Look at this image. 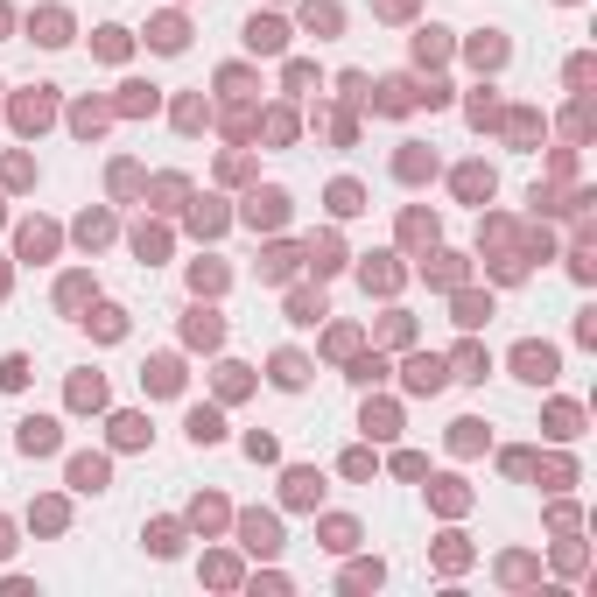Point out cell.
<instances>
[{"label": "cell", "instance_id": "obj_25", "mask_svg": "<svg viewBox=\"0 0 597 597\" xmlns=\"http://www.w3.org/2000/svg\"><path fill=\"white\" fill-rule=\"evenodd\" d=\"M457 190H464V198H492V169H464Z\"/></svg>", "mask_w": 597, "mask_h": 597}, {"label": "cell", "instance_id": "obj_4", "mask_svg": "<svg viewBox=\"0 0 597 597\" xmlns=\"http://www.w3.org/2000/svg\"><path fill=\"white\" fill-rule=\"evenodd\" d=\"M289 218V190H253L246 198V225H282Z\"/></svg>", "mask_w": 597, "mask_h": 597}, {"label": "cell", "instance_id": "obj_9", "mask_svg": "<svg viewBox=\"0 0 597 597\" xmlns=\"http://www.w3.org/2000/svg\"><path fill=\"white\" fill-rule=\"evenodd\" d=\"M43 120H50V85H35V99H14V127H28V134H35Z\"/></svg>", "mask_w": 597, "mask_h": 597}, {"label": "cell", "instance_id": "obj_13", "mask_svg": "<svg viewBox=\"0 0 597 597\" xmlns=\"http://www.w3.org/2000/svg\"><path fill=\"white\" fill-rule=\"evenodd\" d=\"M148 43H155V50H183V43H190V28H183L176 14H162V21L148 28Z\"/></svg>", "mask_w": 597, "mask_h": 597}, {"label": "cell", "instance_id": "obj_14", "mask_svg": "<svg viewBox=\"0 0 597 597\" xmlns=\"http://www.w3.org/2000/svg\"><path fill=\"white\" fill-rule=\"evenodd\" d=\"M112 443H120V450H141V443H148V422H141V415H112Z\"/></svg>", "mask_w": 597, "mask_h": 597}, {"label": "cell", "instance_id": "obj_30", "mask_svg": "<svg viewBox=\"0 0 597 597\" xmlns=\"http://www.w3.org/2000/svg\"><path fill=\"white\" fill-rule=\"evenodd\" d=\"M443 35H450V28H422V43H415V57H422V64H429V57H443Z\"/></svg>", "mask_w": 597, "mask_h": 597}, {"label": "cell", "instance_id": "obj_5", "mask_svg": "<svg viewBox=\"0 0 597 597\" xmlns=\"http://www.w3.org/2000/svg\"><path fill=\"white\" fill-rule=\"evenodd\" d=\"M282 43H289V28H282L275 14H253V21H246V50H267V57H275Z\"/></svg>", "mask_w": 597, "mask_h": 597}, {"label": "cell", "instance_id": "obj_29", "mask_svg": "<svg viewBox=\"0 0 597 597\" xmlns=\"http://www.w3.org/2000/svg\"><path fill=\"white\" fill-rule=\"evenodd\" d=\"M120 105H127V112H155V85H127Z\"/></svg>", "mask_w": 597, "mask_h": 597}, {"label": "cell", "instance_id": "obj_21", "mask_svg": "<svg viewBox=\"0 0 597 597\" xmlns=\"http://www.w3.org/2000/svg\"><path fill=\"white\" fill-rule=\"evenodd\" d=\"M0 387H7V394H21V387H28V359H21V352H7V359H0Z\"/></svg>", "mask_w": 597, "mask_h": 597}, {"label": "cell", "instance_id": "obj_15", "mask_svg": "<svg viewBox=\"0 0 597 597\" xmlns=\"http://www.w3.org/2000/svg\"><path fill=\"white\" fill-rule=\"evenodd\" d=\"M71 407H105V380L99 373H78V380H71Z\"/></svg>", "mask_w": 597, "mask_h": 597}, {"label": "cell", "instance_id": "obj_7", "mask_svg": "<svg viewBox=\"0 0 597 597\" xmlns=\"http://www.w3.org/2000/svg\"><path fill=\"white\" fill-rule=\"evenodd\" d=\"M105 478H112L105 457H71V485H78V492H105Z\"/></svg>", "mask_w": 597, "mask_h": 597}, {"label": "cell", "instance_id": "obj_20", "mask_svg": "<svg viewBox=\"0 0 597 597\" xmlns=\"http://www.w3.org/2000/svg\"><path fill=\"white\" fill-rule=\"evenodd\" d=\"M148 387H155V394H176V387H183L176 359H155V366H148Z\"/></svg>", "mask_w": 597, "mask_h": 597}, {"label": "cell", "instance_id": "obj_33", "mask_svg": "<svg viewBox=\"0 0 597 597\" xmlns=\"http://www.w3.org/2000/svg\"><path fill=\"white\" fill-rule=\"evenodd\" d=\"M289 316H296V323H316V316H323V296H316V302L296 296V302H289Z\"/></svg>", "mask_w": 597, "mask_h": 597}, {"label": "cell", "instance_id": "obj_31", "mask_svg": "<svg viewBox=\"0 0 597 597\" xmlns=\"http://www.w3.org/2000/svg\"><path fill=\"white\" fill-rule=\"evenodd\" d=\"M345 478H373V450H345Z\"/></svg>", "mask_w": 597, "mask_h": 597}, {"label": "cell", "instance_id": "obj_32", "mask_svg": "<svg viewBox=\"0 0 597 597\" xmlns=\"http://www.w3.org/2000/svg\"><path fill=\"white\" fill-rule=\"evenodd\" d=\"M204 577H211V584H239V562H225V555H211V562H204Z\"/></svg>", "mask_w": 597, "mask_h": 597}, {"label": "cell", "instance_id": "obj_17", "mask_svg": "<svg viewBox=\"0 0 597 597\" xmlns=\"http://www.w3.org/2000/svg\"><path fill=\"white\" fill-rule=\"evenodd\" d=\"M218 436H225L218 407H190V443H218Z\"/></svg>", "mask_w": 597, "mask_h": 597}, {"label": "cell", "instance_id": "obj_24", "mask_svg": "<svg viewBox=\"0 0 597 597\" xmlns=\"http://www.w3.org/2000/svg\"><path fill=\"white\" fill-rule=\"evenodd\" d=\"M330 211H337V218H352V211H366V204H359V183H330Z\"/></svg>", "mask_w": 597, "mask_h": 597}, {"label": "cell", "instance_id": "obj_19", "mask_svg": "<svg viewBox=\"0 0 597 597\" xmlns=\"http://www.w3.org/2000/svg\"><path fill=\"white\" fill-rule=\"evenodd\" d=\"M485 373H492V359H485L478 345H464V352H457V380H485Z\"/></svg>", "mask_w": 597, "mask_h": 597}, {"label": "cell", "instance_id": "obj_34", "mask_svg": "<svg viewBox=\"0 0 597 597\" xmlns=\"http://www.w3.org/2000/svg\"><path fill=\"white\" fill-rule=\"evenodd\" d=\"M394 471H400V478H422V471H429V457H415V450H400V457H394Z\"/></svg>", "mask_w": 597, "mask_h": 597}, {"label": "cell", "instance_id": "obj_35", "mask_svg": "<svg viewBox=\"0 0 597 597\" xmlns=\"http://www.w3.org/2000/svg\"><path fill=\"white\" fill-rule=\"evenodd\" d=\"M7 555H14V527L0 520V562H7Z\"/></svg>", "mask_w": 597, "mask_h": 597}, {"label": "cell", "instance_id": "obj_26", "mask_svg": "<svg viewBox=\"0 0 597 597\" xmlns=\"http://www.w3.org/2000/svg\"><path fill=\"white\" fill-rule=\"evenodd\" d=\"M394 429H400L394 407H366V436H394Z\"/></svg>", "mask_w": 597, "mask_h": 597}, {"label": "cell", "instance_id": "obj_27", "mask_svg": "<svg viewBox=\"0 0 597 597\" xmlns=\"http://www.w3.org/2000/svg\"><path fill=\"white\" fill-rule=\"evenodd\" d=\"M429 169H436V155H415V148H407V155H400V176H407V183H422V176H429Z\"/></svg>", "mask_w": 597, "mask_h": 597}, {"label": "cell", "instance_id": "obj_3", "mask_svg": "<svg viewBox=\"0 0 597 597\" xmlns=\"http://www.w3.org/2000/svg\"><path fill=\"white\" fill-rule=\"evenodd\" d=\"M14 443H21V450H28V457H50V450H57V443H64V436H57V422H50V415H28V422H21V436H14Z\"/></svg>", "mask_w": 597, "mask_h": 597}, {"label": "cell", "instance_id": "obj_10", "mask_svg": "<svg viewBox=\"0 0 597 597\" xmlns=\"http://www.w3.org/2000/svg\"><path fill=\"white\" fill-rule=\"evenodd\" d=\"M323 548L330 555H352L359 548V520H323Z\"/></svg>", "mask_w": 597, "mask_h": 597}, {"label": "cell", "instance_id": "obj_6", "mask_svg": "<svg viewBox=\"0 0 597 597\" xmlns=\"http://www.w3.org/2000/svg\"><path fill=\"white\" fill-rule=\"evenodd\" d=\"M443 380H450V366H443V359H407V387H415V394H436Z\"/></svg>", "mask_w": 597, "mask_h": 597}, {"label": "cell", "instance_id": "obj_23", "mask_svg": "<svg viewBox=\"0 0 597 597\" xmlns=\"http://www.w3.org/2000/svg\"><path fill=\"white\" fill-rule=\"evenodd\" d=\"M50 246H57V232H50V225H28V232H21V253H28V260H43Z\"/></svg>", "mask_w": 597, "mask_h": 597}, {"label": "cell", "instance_id": "obj_1", "mask_svg": "<svg viewBox=\"0 0 597 597\" xmlns=\"http://www.w3.org/2000/svg\"><path fill=\"white\" fill-rule=\"evenodd\" d=\"M555 366H562V359H555V345H520V352H513V373H520L527 387H548V380H555Z\"/></svg>", "mask_w": 597, "mask_h": 597}, {"label": "cell", "instance_id": "obj_8", "mask_svg": "<svg viewBox=\"0 0 597 597\" xmlns=\"http://www.w3.org/2000/svg\"><path fill=\"white\" fill-rule=\"evenodd\" d=\"M148 555H162V562L183 555V527H176V520H155V527H148Z\"/></svg>", "mask_w": 597, "mask_h": 597}, {"label": "cell", "instance_id": "obj_12", "mask_svg": "<svg viewBox=\"0 0 597 597\" xmlns=\"http://www.w3.org/2000/svg\"><path fill=\"white\" fill-rule=\"evenodd\" d=\"M35 43H50V50H57V43H71V21H64L57 7H43V14H35Z\"/></svg>", "mask_w": 597, "mask_h": 597}, {"label": "cell", "instance_id": "obj_18", "mask_svg": "<svg viewBox=\"0 0 597 597\" xmlns=\"http://www.w3.org/2000/svg\"><path fill=\"white\" fill-rule=\"evenodd\" d=\"M380 584H387L380 562H352V570H345V591H380Z\"/></svg>", "mask_w": 597, "mask_h": 597}, {"label": "cell", "instance_id": "obj_16", "mask_svg": "<svg viewBox=\"0 0 597 597\" xmlns=\"http://www.w3.org/2000/svg\"><path fill=\"white\" fill-rule=\"evenodd\" d=\"M302 380H309V366H302L296 352H282V359H275V387H282V394H296Z\"/></svg>", "mask_w": 597, "mask_h": 597}, {"label": "cell", "instance_id": "obj_2", "mask_svg": "<svg viewBox=\"0 0 597 597\" xmlns=\"http://www.w3.org/2000/svg\"><path fill=\"white\" fill-rule=\"evenodd\" d=\"M239 541H246L253 555H282V527H275V513H246V520H239Z\"/></svg>", "mask_w": 597, "mask_h": 597}, {"label": "cell", "instance_id": "obj_28", "mask_svg": "<svg viewBox=\"0 0 597 597\" xmlns=\"http://www.w3.org/2000/svg\"><path fill=\"white\" fill-rule=\"evenodd\" d=\"M99 57H112V64L127 57V28H99Z\"/></svg>", "mask_w": 597, "mask_h": 597}, {"label": "cell", "instance_id": "obj_22", "mask_svg": "<svg viewBox=\"0 0 597 597\" xmlns=\"http://www.w3.org/2000/svg\"><path fill=\"white\" fill-rule=\"evenodd\" d=\"M218 330H225V323H218L211 309H190V345H218Z\"/></svg>", "mask_w": 597, "mask_h": 597}, {"label": "cell", "instance_id": "obj_11", "mask_svg": "<svg viewBox=\"0 0 597 597\" xmlns=\"http://www.w3.org/2000/svg\"><path fill=\"white\" fill-rule=\"evenodd\" d=\"M316 499H323V478H316V471H289V506H316Z\"/></svg>", "mask_w": 597, "mask_h": 597}]
</instances>
